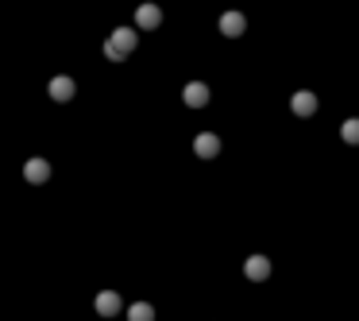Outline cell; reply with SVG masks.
Wrapping results in <instances>:
<instances>
[{
	"label": "cell",
	"mask_w": 359,
	"mask_h": 321,
	"mask_svg": "<svg viewBox=\"0 0 359 321\" xmlns=\"http://www.w3.org/2000/svg\"><path fill=\"white\" fill-rule=\"evenodd\" d=\"M136 43H139V35L132 28H116L112 35H108V43H105V55L112 62H120V59H127V55L136 50Z\"/></svg>",
	"instance_id": "cell-1"
},
{
	"label": "cell",
	"mask_w": 359,
	"mask_h": 321,
	"mask_svg": "<svg viewBox=\"0 0 359 321\" xmlns=\"http://www.w3.org/2000/svg\"><path fill=\"white\" fill-rule=\"evenodd\" d=\"M182 101L189 108H205L209 105V86H205V81H189V86L182 89Z\"/></svg>",
	"instance_id": "cell-2"
},
{
	"label": "cell",
	"mask_w": 359,
	"mask_h": 321,
	"mask_svg": "<svg viewBox=\"0 0 359 321\" xmlns=\"http://www.w3.org/2000/svg\"><path fill=\"white\" fill-rule=\"evenodd\" d=\"M290 108L298 113V117H313V113H317V93H309V89L294 93V97H290Z\"/></svg>",
	"instance_id": "cell-3"
},
{
	"label": "cell",
	"mask_w": 359,
	"mask_h": 321,
	"mask_svg": "<svg viewBox=\"0 0 359 321\" xmlns=\"http://www.w3.org/2000/svg\"><path fill=\"white\" fill-rule=\"evenodd\" d=\"M243 275H247L252 282H263L267 275H271V260H267V255H252V260L243 263Z\"/></svg>",
	"instance_id": "cell-4"
},
{
	"label": "cell",
	"mask_w": 359,
	"mask_h": 321,
	"mask_svg": "<svg viewBox=\"0 0 359 321\" xmlns=\"http://www.w3.org/2000/svg\"><path fill=\"white\" fill-rule=\"evenodd\" d=\"M120 306H124V302H120L116 291H101L97 294V313H101V318H116Z\"/></svg>",
	"instance_id": "cell-5"
},
{
	"label": "cell",
	"mask_w": 359,
	"mask_h": 321,
	"mask_svg": "<svg viewBox=\"0 0 359 321\" xmlns=\"http://www.w3.org/2000/svg\"><path fill=\"white\" fill-rule=\"evenodd\" d=\"M243 28H247V20H243V12H224V16H220V31L228 35V39L243 35Z\"/></svg>",
	"instance_id": "cell-6"
},
{
	"label": "cell",
	"mask_w": 359,
	"mask_h": 321,
	"mask_svg": "<svg viewBox=\"0 0 359 321\" xmlns=\"http://www.w3.org/2000/svg\"><path fill=\"white\" fill-rule=\"evenodd\" d=\"M194 151H197L201 159H213L216 151H220V139H216L213 132H201V136L194 139Z\"/></svg>",
	"instance_id": "cell-7"
},
{
	"label": "cell",
	"mask_w": 359,
	"mask_h": 321,
	"mask_svg": "<svg viewBox=\"0 0 359 321\" xmlns=\"http://www.w3.org/2000/svg\"><path fill=\"white\" fill-rule=\"evenodd\" d=\"M136 23H139V28H158V23H163V12H158V4H139Z\"/></svg>",
	"instance_id": "cell-8"
},
{
	"label": "cell",
	"mask_w": 359,
	"mask_h": 321,
	"mask_svg": "<svg viewBox=\"0 0 359 321\" xmlns=\"http://www.w3.org/2000/svg\"><path fill=\"white\" fill-rule=\"evenodd\" d=\"M50 97H54V101H70V97H74V81H70V78H54V81H50Z\"/></svg>",
	"instance_id": "cell-9"
},
{
	"label": "cell",
	"mask_w": 359,
	"mask_h": 321,
	"mask_svg": "<svg viewBox=\"0 0 359 321\" xmlns=\"http://www.w3.org/2000/svg\"><path fill=\"white\" fill-rule=\"evenodd\" d=\"M23 175H28V182H43V178L50 175V166L43 163V159H31V163L23 166Z\"/></svg>",
	"instance_id": "cell-10"
},
{
	"label": "cell",
	"mask_w": 359,
	"mask_h": 321,
	"mask_svg": "<svg viewBox=\"0 0 359 321\" xmlns=\"http://www.w3.org/2000/svg\"><path fill=\"white\" fill-rule=\"evenodd\" d=\"M127 321H155V306H147V302H136V306L127 310Z\"/></svg>",
	"instance_id": "cell-11"
},
{
	"label": "cell",
	"mask_w": 359,
	"mask_h": 321,
	"mask_svg": "<svg viewBox=\"0 0 359 321\" xmlns=\"http://www.w3.org/2000/svg\"><path fill=\"white\" fill-rule=\"evenodd\" d=\"M340 136H344V144L356 147L359 144V120H344V124H340Z\"/></svg>",
	"instance_id": "cell-12"
}]
</instances>
